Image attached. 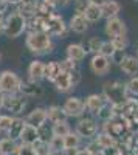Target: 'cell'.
Listing matches in <instances>:
<instances>
[{"label":"cell","mask_w":138,"mask_h":155,"mask_svg":"<svg viewBox=\"0 0 138 155\" xmlns=\"http://www.w3.org/2000/svg\"><path fill=\"white\" fill-rule=\"evenodd\" d=\"M25 45L30 50V53H33L36 56L50 54L54 50L53 37L48 36L44 31H28L27 37H25Z\"/></svg>","instance_id":"1"},{"label":"cell","mask_w":138,"mask_h":155,"mask_svg":"<svg viewBox=\"0 0 138 155\" xmlns=\"http://www.w3.org/2000/svg\"><path fill=\"white\" fill-rule=\"evenodd\" d=\"M101 93L106 99V102L112 104L113 107H120L129 98V90H127V82H123L120 79L107 81L103 85Z\"/></svg>","instance_id":"2"},{"label":"cell","mask_w":138,"mask_h":155,"mask_svg":"<svg viewBox=\"0 0 138 155\" xmlns=\"http://www.w3.org/2000/svg\"><path fill=\"white\" fill-rule=\"evenodd\" d=\"M25 31H28V20L16 9L9 12L5 19V30H3L5 36L9 39H17Z\"/></svg>","instance_id":"3"},{"label":"cell","mask_w":138,"mask_h":155,"mask_svg":"<svg viewBox=\"0 0 138 155\" xmlns=\"http://www.w3.org/2000/svg\"><path fill=\"white\" fill-rule=\"evenodd\" d=\"M101 130H104L109 135H112L117 141H121L130 130H133V126L126 118H123V116H118L117 115L113 120H110L109 123H104L101 126Z\"/></svg>","instance_id":"4"},{"label":"cell","mask_w":138,"mask_h":155,"mask_svg":"<svg viewBox=\"0 0 138 155\" xmlns=\"http://www.w3.org/2000/svg\"><path fill=\"white\" fill-rule=\"evenodd\" d=\"M74 132H76L82 140L92 141L96 138V135L101 132V126L98 124V120L95 116H82L78 120L76 126H74Z\"/></svg>","instance_id":"5"},{"label":"cell","mask_w":138,"mask_h":155,"mask_svg":"<svg viewBox=\"0 0 138 155\" xmlns=\"http://www.w3.org/2000/svg\"><path fill=\"white\" fill-rule=\"evenodd\" d=\"M22 79L19 74H16L11 70H5L0 73V92L3 95H16L20 93Z\"/></svg>","instance_id":"6"},{"label":"cell","mask_w":138,"mask_h":155,"mask_svg":"<svg viewBox=\"0 0 138 155\" xmlns=\"http://www.w3.org/2000/svg\"><path fill=\"white\" fill-rule=\"evenodd\" d=\"M68 23L64 20L61 14H53L47 19L45 23V33L51 37H58V39H64L68 34Z\"/></svg>","instance_id":"7"},{"label":"cell","mask_w":138,"mask_h":155,"mask_svg":"<svg viewBox=\"0 0 138 155\" xmlns=\"http://www.w3.org/2000/svg\"><path fill=\"white\" fill-rule=\"evenodd\" d=\"M62 109H64L65 115L68 118H82L85 115V104H84V99L79 96H68L64 104H62Z\"/></svg>","instance_id":"8"},{"label":"cell","mask_w":138,"mask_h":155,"mask_svg":"<svg viewBox=\"0 0 138 155\" xmlns=\"http://www.w3.org/2000/svg\"><path fill=\"white\" fill-rule=\"evenodd\" d=\"M3 109L6 112H11L14 116H19L25 109H27V98L22 93L16 95H5V104Z\"/></svg>","instance_id":"9"},{"label":"cell","mask_w":138,"mask_h":155,"mask_svg":"<svg viewBox=\"0 0 138 155\" xmlns=\"http://www.w3.org/2000/svg\"><path fill=\"white\" fill-rule=\"evenodd\" d=\"M112 61L103 54H93L90 58V62H89V67H90V71L96 76H106L110 73L112 70Z\"/></svg>","instance_id":"10"},{"label":"cell","mask_w":138,"mask_h":155,"mask_svg":"<svg viewBox=\"0 0 138 155\" xmlns=\"http://www.w3.org/2000/svg\"><path fill=\"white\" fill-rule=\"evenodd\" d=\"M104 33L109 39H113L118 36H126L127 34V25L121 17H113L106 20L104 25Z\"/></svg>","instance_id":"11"},{"label":"cell","mask_w":138,"mask_h":155,"mask_svg":"<svg viewBox=\"0 0 138 155\" xmlns=\"http://www.w3.org/2000/svg\"><path fill=\"white\" fill-rule=\"evenodd\" d=\"M84 104H85L87 113H90V116H96L98 112L104 107L106 99H104L103 93H90L84 98Z\"/></svg>","instance_id":"12"},{"label":"cell","mask_w":138,"mask_h":155,"mask_svg":"<svg viewBox=\"0 0 138 155\" xmlns=\"http://www.w3.org/2000/svg\"><path fill=\"white\" fill-rule=\"evenodd\" d=\"M47 121H48V115H47L45 107H36L25 116V123L36 127V129H42Z\"/></svg>","instance_id":"13"},{"label":"cell","mask_w":138,"mask_h":155,"mask_svg":"<svg viewBox=\"0 0 138 155\" xmlns=\"http://www.w3.org/2000/svg\"><path fill=\"white\" fill-rule=\"evenodd\" d=\"M45 68H47V64L39 61V59H34L30 62V65H28V81L31 82H37L39 84L41 81L45 79Z\"/></svg>","instance_id":"14"},{"label":"cell","mask_w":138,"mask_h":155,"mask_svg":"<svg viewBox=\"0 0 138 155\" xmlns=\"http://www.w3.org/2000/svg\"><path fill=\"white\" fill-rule=\"evenodd\" d=\"M87 54H89V53H87L85 47L81 45V44H68L67 48H65V56H67V59L73 61L74 64H79V62L85 61Z\"/></svg>","instance_id":"15"},{"label":"cell","mask_w":138,"mask_h":155,"mask_svg":"<svg viewBox=\"0 0 138 155\" xmlns=\"http://www.w3.org/2000/svg\"><path fill=\"white\" fill-rule=\"evenodd\" d=\"M89 25H90V22L85 19V16L84 14H76V12H74L68 20L70 31L76 33V34H84L87 30H89Z\"/></svg>","instance_id":"16"},{"label":"cell","mask_w":138,"mask_h":155,"mask_svg":"<svg viewBox=\"0 0 138 155\" xmlns=\"http://www.w3.org/2000/svg\"><path fill=\"white\" fill-rule=\"evenodd\" d=\"M120 70L123 71V74H126L127 78L138 76V56L127 54L126 59H124L123 64L120 65Z\"/></svg>","instance_id":"17"},{"label":"cell","mask_w":138,"mask_h":155,"mask_svg":"<svg viewBox=\"0 0 138 155\" xmlns=\"http://www.w3.org/2000/svg\"><path fill=\"white\" fill-rule=\"evenodd\" d=\"M53 84H54L56 90H58V92H61V93H70V92H73V88L76 87V85L73 84L71 74L70 73H64V71L58 76V79Z\"/></svg>","instance_id":"18"},{"label":"cell","mask_w":138,"mask_h":155,"mask_svg":"<svg viewBox=\"0 0 138 155\" xmlns=\"http://www.w3.org/2000/svg\"><path fill=\"white\" fill-rule=\"evenodd\" d=\"M20 93H22L25 98H36V96H42V95H44V88L37 84V82L22 81Z\"/></svg>","instance_id":"19"},{"label":"cell","mask_w":138,"mask_h":155,"mask_svg":"<svg viewBox=\"0 0 138 155\" xmlns=\"http://www.w3.org/2000/svg\"><path fill=\"white\" fill-rule=\"evenodd\" d=\"M39 138H41V135H39V129H36V127H33V126H30V124L25 123L23 132H22L20 140H19L20 143H22V144H30V146H33Z\"/></svg>","instance_id":"20"},{"label":"cell","mask_w":138,"mask_h":155,"mask_svg":"<svg viewBox=\"0 0 138 155\" xmlns=\"http://www.w3.org/2000/svg\"><path fill=\"white\" fill-rule=\"evenodd\" d=\"M93 141H95V144H96L99 149H103V150H107V149H112V147L118 146V141L112 137V135H109L107 132H104V130L99 132Z\"/></svg>","instance_id":"21"},{"label":"cell","mask_w":138,"mask_h":155,"mask_svg":"<svg viewBox=\"0 0 138 155\" xmlns=\"http://www.w3.org/2000/svg\"><path fill=\"white\" fill-rule=\"evenodd\" d=\"M23 127H25V118L14 116V120H12V124H11V127H9L6 137L11 138V140H14V141H19V140H20V135H22V132H23Z\"/></svg>","instance_id":"22"},{"label":"cell","mask_w":138,"mask_h":155,"mask_svg":"<svg viewBox=\"0 0 138 155\" xmlns=\"http://www.w3.org/2000/svg\"><path fill=\"white\" fill-rule=\"evenodd\" d=\"M101 9H103V17H104L106 20L113 19V17H120L121 3L118 2V0H109V2H107Z\"/></svg>","instance_id":"23"},{"label":"cell","mask_w":138,"mask_h":155,"mask_svg":"<svg viewBox=\"0 0 138 155\" xmlns=\"http://www.w3.org/2000/svg\"><path fill=\"white\" fill-rule=\"evenodd\" d=\"M47 115H48V121L50 123H59V121H67L68 116L65 115L64 109H62V106H48L47 107Z\"/></svg>","instance_id":"24"},{"label":"cell","mask_w":138,"mask_h":155,"mask_svg":"<svg viewBox=\"0 0 138 155\" xmlns=\"http://www.w3.org/2000/svg\"><path fill=\"white\" fill-rule=\"evenodd\" d=\"M61 73H62V68H61V62H59V61H51V62L47 64L45 79H47L48 82H54Z\"/></svg>","instance_id":"25"},{"label":"cell","mask_w":138,"mask_h":155,"mask_svg":"<svg viewBox=\"0 0 138 155\" xmlns=\"http://www.w3.org/2000/svg\"><path fill=\"white\" fill-rule=\"evenodd\" d=\"M115 116H117L115 107L112 106V104H109V102H106V104H104V107H103L101 110L98 112V115L95 116V118H96L99 123H103V124H104V123H109L110 120H113Z\"/></svg>","instance_id":"26"},{"label":"cell","mask_w":138,"mask_h":155,"mask_svg":"<svg viewBox=\"0 0 138 155\" xmlns=\"http://www.w3.org/2000/svg\"><path fill=\"white\" fill-rule=\"evenodd\" d=\"M71 130H73V129L68 124V121H59V123H53L51 124V134H53V137H62V138H65Z\"/></svg>","instance_id":"27"},{"label":"cell","mask_w":138,"mask_h":155,"mask_svg":"<svg viewBox=\"0 0 138 155\" xmlns=\"http://www.w3.org/2000/svg\"><path fill=\"white\" fill-rule=\"evenodd\" d=\"M84 16L90 23H96L101 19H104L103 17V9L99 6H96V5H92V3H89V6H87V9L84 12Z\"/></svg>","instance_id":"28"},{"label":"cell","mask_w":138,"mask_h":155,"mask_svg":"<svg viewBox=\"0 0 138 155\" xmlns=\"http://www.w3.org/2000/svg\"><path fill=\"white\" fill-rule=\"evenodd\" d=\"M64 143H65V149H68V150H78V149H81V144H82V138L74 132V130H71L65 138H64Z\"/></svg>","instance_id":"29"},{"label":"cell","mask_w":138,"mask_h":155,"mask_svg":"<svg viewBox=\"0 0 138 155\" xmlns=\"http://www.w3.org/2000/svg\"><path fill=\"white\" fill-rule=\"evenodd\" d=\"M0 147H2V153L3 155H12V153H17L19 144H17V141L5 137V138L0 140Z\"/></svg>","instance_id":"30"},{"label":"cell","mask_w":138,"mask_h":155,"mask_svg":"<svg viewBox=\"0 0 138 155\" xmlns=\"http://www.w3.org/2000/svg\"><path fill=\"white\" fill-rule=\"evenodd\" d=\"M101 45H103V39L98 37V36H92L89 41H87V53H90L92 56L93 54H99V50H101Z\"/></svg>","instance_id":"31"},{"label":"cell","mask_w":138,"mask_h":155,"mask_svg":"<svg viewBox=\"0 0 138 155\" xmlns=\"http://www.w3.org/2000/svg\"><path fill=\"white\" fill-rule=\"evenodd\" d=\"M48 146L51 153H64L65 150V143L62 137H51V140L48 141Z\"/></svg>","instance_id":"32"},{"label":"cell","mask_w":138,"mask_h":155,"mask_svg":"<svg viewBox=\"0 0 138 155\" xmlns=\"http://www.w3.org/2000/svg\"><path fill=\"white\" fill-rule=\"evenodd\" d=\"M112 44H113L115 50H121V51H126L127 47H129V37L127 34L126 36H118V37H113V39H110Z\"/></svg>","instance_id":"33"},{"label":"cell","mask_w":138,"mask_h":155,"mask_svg":"<svg viewBox=\"0 0 138 155\" xmlns=\"http://www.w3.org/2000/svg\"><path fill=\"white\" fill-rule=\"evenodd\" d=\"M115 47H113V44H112V41L110 39H106V41H103V45H101V50H99V54H103V56H106V58H112L113 56V53H115Z\"/></svg>","instance_id":"34"},{"label":"cell","mask_w":138,"mask_h":155,"mask_svg":"<svg viewBox=\"0 0 138 155\" xmlns=\"http://www.w3.org/2000/svg\"><path fill=\"white\" fill-rule=\"evenodd\" d=\"M33 147H34V150H36L37 155H50V153H51L48 143H47V141H44V140H41V138L33 144Z\"/></svg>","instance_id":"35"},{"label":"cell","mask_w":138,"mask_h":155,"mask_svg":"<svg viewBox=\"0 0 138 155\" xmlns=\"http://www.w3.org/2000/svg\"><path fill=\"white\" fill-rule=\"evenodd\" d=\"M12 120H14V116H11V115H0V134H8L9 130V127L12 124Z\"/></svg>","instance_id":"36"},{"label":"cell","mask_w":138,"mask_h":155,"mask_svg":"<svg viewBox=\"0 0 138 155\" xmlns=\"http://www.w3.org/2000/svg\"><path fill=\"white\" fill-rule=\"evenodd\" d=\"M61 68H62V71L64 73H73L74 70L78 68V64H74L73 61H70V59H64V61H61Z\"/></svg>","instance_id":"37"},{"label":"cell","mask_w":138,"mask_h":155,"mask_svg":"<svg viewBox=\"0 0 138 155\" xmlns=\"http://www.w3.org/2000/svg\"><path fill=\"white\" fill-rule=\"evenodd\" d=\"M127 90H129V93L132 96L138 98V76L129 78V81H127Z\"/></svg>","instance_id":"38"},{"label":"cell","mask_w":138,"mask_h":155,"mask_svg":"<svg viewBox=\"0 0 138 155\" xmlns=\"http://www.w3.org/2000/svg\"><path fill=\"white\" fill-rule=\"evenodd\" d=\"M126 56H127V53L126 51H121V50H117L115 53H113V56L110 58V61H112V64H115V65H121L123 64V61L126 59Z\"/></svg>","instance_id":"39"},{"label":"cell","mask_w":138,"mask_h":155,"mask_svg":"<svg viewBox=\"0 0 138 155\" xmlns=\"http://www.w3.org/2000/svg\"><path fill=\"white\" fill-rule=\"evenodd\" d=\"M16 155H37L34 147L30 146V144H19V149H17V153Z\"/></svg>","instance_id":"40"},{"label":"cell","mask_w":138,"mask_h":155,"mask_svg":"<svg viewBox=\"0 0 138 155\" xmlns=\"http://www.w3.org/2000/svg\"><path fill=\"white\" fill-rule=\"evenodd\" d=\"M73 3H74V12L76 14H84L87 6H89V0H76Z\"/></svg>","instance_id":"41"},{"label":"cell","mask_w":138,"mask_h":155,"mask_svg":"<svg viewBox=\"0 0 138 155\" xmlns=\"http://www.w3.org/2000/svg\"><path fill=\"white\" fill-rule=\"evenodd\" d=\"M47 2H50L56 9L58 8H64V6H67L68 3H71V0H47Z\"/></svg>","instance_id":"42"},{"label":"cell","mask_w":138,"mask_h":155,"mask_svg":"<svg viewBox=\"0 0 138 155\" xmlns=\"http://www.w3.org/2000/svg\"><path fill=\"white\" fill-rule=\"evenodd\" d=\"M70 74H71L73 84H74V85H78V84L81 82V78H82V76H81V71H79V68H76V70H74L73 73H70Z\"/></svg>","instance_id":"43"},{"label":"cell","mask_w":138,"mask_h":155,"mask_svg":"<svg viewBox=\"0 0 138 155\" xmlns=\"http://www.w3.org/2000/svg\"><path fill=\"white\" fill-rule=\"evenodd\" d=\"M76 155H93V152L87 147V146H84V147H81V149L76 150Z\"/></svg>","instance_id":"44"},{"label":"cell","mask_w":138,"mask_h":155,"mask_svg":"<svg viewBox=\"0 0 138 155\" xmlns=\"http://www.w3.org/2000/svg\"><path fill=\"white\" fill-rule=\"evenodd\" d=\"M9 8V5L5 2V0H0V16H3V12H6Z\"/></svg>","instance_id":"45"},{"label":"cell","mask_w":138,"mask_h":155,"mask_svg":"<svg viewBox=\"0 0 138 155\" xmlns=\"http://www.w3.org/2000/svg\"><path fill=\"white\" fill-rule=\"evenodd\" d=\"M109 2V0H89V3H92V5H96V6H99V8H103L106 3Z\"/></svg>","instance_id":"46"},{"label":"cell","mask_w":138,"mask_h":155,"mask_svg":"<svg viewBox=\"0 0 138 155\" xmlns=\"http://www.w3.org/2000/svg\"><path fill=\"white\" fill-rule=\"evenodd\" d=\"M5 2L11 6V5H14V6H19L20 3H22V0H5Z\"/></svg>","instance_id":"47"},{"label":"cell","mask_w":138,"mask_h":155,"mask_svg":"<svg viewBox=\"0 0 138 155\" xmlns=\"http://www.w3.org/2000/svg\"><path fill=\"white\" fill-rule=\"evenodd\" d=\"M3 30H5V19L3 16H0V33H3Z\"/></svg>","instance_id":"48"},{"label":"cell","mask_w":138,"mask_h":155,"mask_svg":"<svg viewBox=\"0 0 138 155\" xmlns=\"http://www.w3.org/2000/svg\"><path fill=\"white\" fill-rule=\"evenodd\" d=\"M3 104H5V95L0 92V109H3Z\"/></svg>","instance_id":"49"},{"label":"cell","mask_w":138,"mask_h":155,"mask_svg":"<svg viewBox=\"0 0 138 155\" xmlns=\"http://www.w3.org/2000/svg\"><path fill=\"white\" fill-rule=\"evenodd\" d=\"M62 155H76V150H68V149H65Z\"/></svg>","instance_id":"50"},{"label":"cell","mask_w":138,"mask_h":155,"mask_svg":"<svg viewBox=\"0 0 138 155\" xmlns=\"http://www.w3.org/2000/svg\"><path fill=\"white\" fill-rule=\"evenodd\" d=\"M93 155H106V152H104L103 149H98V150L93 152Z\"/></svg>","instance_id":"51"},{"label":"cell","mask_w":138,"mask_h":155,"mask_svg":"<svg viewBox=\"0 0 138 155\" xmlns=\"http://www.w3.org/2000/svg\"><path fill=\"white\" fill-rule=\"evenodd\" d=\"M135 141H136V144H138V129H135Z\"/></svg>","instance_id":"52"},{"label":"cell","mask_w":138,"mask_h":155,"mask_svg":"<svg viewBox=\"0 0 138 155\" xmlns=\"http://www.w3.org/2000/svg\"><path fill=\"white\" fill-rule=\"evenodd\" d=\"M50 155H62V153H50Z\"/></svg>","instance_id":"53"},{"label":"cell","mask_w":138,"mask_h":155,"mask_svg":"<svg viewBox=\"0 0 138 155\" xmlns=\"http://www.w3.org/2000/svg\"><path fill=\"white\" fill-rule=\"evenodd\" d=\"M0 155H3V153H2V147H0Z\"/></svg>","instance_id":"54"},{"label":"cell","mask_w":138,"mask_h":155,"mask_svg":"<svg viewBox=\"0 0 138 155\" xmlns=\"http://www.w3.org/2000/svg\"><path fill=\"white\" fill-rule=\"evenodd\" d=\"M136 56H138V47H136Z\"/></svg>","instance_id":"55"},{"label":"cell","mask_w":138,"mask_h":155,"mask_svg":"<svg viewBox=\"0 0 138 155\" xmlns=\"http://www.w3.org/2000/svg\"><path fill=\"white\" fill-rule=\"evenodd\" d=\"M0 61H2V53H0Z\"/></svg>","instance_id":"56"},{"label":"cell","mask_w":138,"mask_h":155,"mask_svg":"<svg viewBox=\"0 0 138 155\" xmlns=\"http://www.w3.org/2000/svg\"><path fill=\"white\" fill-rule=\"evenodd\" d=\"M71 2H76V0H71Z\"/></svg>","instance_id":"57"},{"label":"cell","mask_w":138,"mask_h":155,"mask_svg":"<svg viewBox=\"0 0 138 155\" xmlns=\"http://www.w3.org/2000/svg\"><path fill=\"white\" fill-rule=\"evenodd\" d=\"M135 2H138V0H135Z\"/></svg>","instance_id":"58"}]
</instances>
